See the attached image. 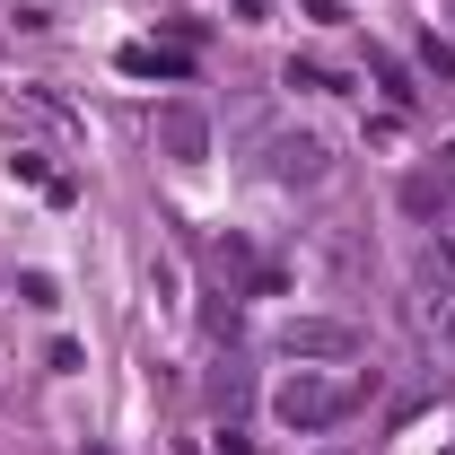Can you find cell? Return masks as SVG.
<instances>
[{"label": "cell", "mask_w": 455, "mask_h": 455, "mask_svg": "<svg viewBox=\"0 0 455 455\" xmlns=\"http://www.w3.org/2000/svg\"><path fill=\"white\" fill-rule=\"evenodd\" d=\"M368 395H377V377H324V368H298V377H281V395H272V420L298 429V438H315V429L350 420Z\"/></svg>", "instance_id": "cell-1"}, {"label": "cell", "mask_w": 455, "mask_h": 455, "mask_svg": "<svg viewBox=\"0 0 455 455\" xmlns=\"http://www.w3.org/2000/svg\"><path fill=\"white\" fill-rule=\"evenodd\" d=\"M281 359H298V368L359 359V324H341V315H289L281 324Z\"/></svg>", "instance_id": "cell-2"}, {"label": "cell", "mask_w": 455, "mask_h": 455, "mask_svg": "<svg viewBox=\"0 0 455 455\" xmlns=\"http://www.w3.org/2000/svg\"><path fill=\"white\" fill-rule=\"evenodd\" d=\"M272 184H324V140H315V132L272 140Z\"/></svg>", "instance_id": "cell-3"}, {"label": "cell", "mask_w": 455, "mask_h": 455, "mask_svg": "<svg viewBox=\"0 0 455 455\" xmlns=\"http://www.w3.org/2000/svg\"><path fill=\"white\" fill-rule=\"evenodd\" d=\"M158 132H167V149L184 158V167H202V149H211V123H202V106H184V97H175V106L158 114Z\"/></svg>", "instance_id": "cell-4"}, {"label": "cell", "mask_w": 455, "mask_h": 455, "mask_svg": "<svg viewBox=\"0 0 455 455\" xmlns=\"http://www.w3.org/2000/svg\"><path fill=\"white\" fill-rule=\"evenodd\" d=\"M114 70H123V79H193V61H184V53H158V44H123Z\"/></svg>", "instance_id": "cell-5"}, {"label": "cell", "mask_w": 455, "mask_h": 455, "mask_svg": "<svg viewBox=\"0 0 455 455\" xmlns=\"http://www.w3.org/2000/svg\"><path fill=\"white\" fill-rule=\"evenodd\" d=\"M368 79H377V88H386L395 106H411V97H420V88H411V70H403L395 53H368Z\"/></svg>", "instance_id": "cell-6"}, {"label": "cell", "mask_w": 455, "mask_h": 455, "mask_svg": "<svg viewBox=\"0 0 455 455\" xmlns=\"http://www.w3.org/2000/svg\"><path fill=\"white\" fill-rule=\"evenodd\" d=\"M281 88H307V97H315V88H333V79H324L315 61H289V70H281Z\"/></svg>", "instance_id": "cell-7"}, {"label": "cell", "mask_w": 455, "mask_h": 455, "mask_svg": "<svg viewBox=\"0 0 455 455\" xmlns=\"http://www.w3.org/2000/svg\"><path fill=\"white\" fill-rule=\"evenodd\" d=\"M18 298H27V307H61V298H53V281H44V272H18Z\"/></svg>", "instance_id": "cell-8"}, {"label": "cell", "mask_w": 455, "mask_h": 455, "mask_svg": "<svg viewBox=\"0 0 455 455\" xmlns=\"http://www.w3.org/2000/svg\"><path fill=\"white\" fill-rule=\"evenodd\" d=\"M420 61H429V70H438V79H455V53H447V44H438V36H429V44H420Z\"/></svg>", "instance_id": "cell-9"}, {"label": "cell", "mask_w": 455, "mask_h": 455, "mask_svg": "<svg viewBox=\"0 0 455 455\" xmlns=\"http://www.w3.org/2000/svg\"><path fill=\"white\" fill-rule=\"evenodd\" d=\"M211 455H254V447H245V438H236V429H220V447H211Z\"/></svg>", "instance_id": "cell-10"}, {"label": "cell", "mask_w": 455, "mask_h": 455, "mask_svg": "<svg viewBox=\"0 0 455 455\" xmlns=\"http://www.w3.org/2000/svg\"><path fill=\"white\" fill-rule=\"evenodd\" d=\"M324 455H341V447H324Z\"/></svg>", "instance_id": "cell-11"}, {"label": "cell", "mask_w": 455, "mask_h": 455, "mask_svg": "<svg viewBox=\"0 0 455 455\" xmlns=\"http://www.w3.org/2000/svg\"><path fill=\"white\" fill-rule=\"evenodd\" d=\"M447 455H455V447H447Z\"/></svg>", "instance_id": "cell-12"}]
</instances>
